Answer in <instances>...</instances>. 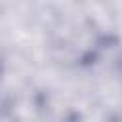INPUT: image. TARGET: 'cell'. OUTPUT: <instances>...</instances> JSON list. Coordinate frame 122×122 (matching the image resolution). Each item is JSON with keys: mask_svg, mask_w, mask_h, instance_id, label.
<instances>
[{"mask_svg": "<svg viewBox=\"0 0 122 122\" xmlns=\"http://www.w3.org/2000/svg\"><path fill=\"white\" fill-rule=\"evenodd\" d=\"M2 74H4V57L0 53V80H2Z\"/></svg>", "mask_w": 122, "mask_h": 122, "instance_id": "1", "label": "cell"}]
</instances>
